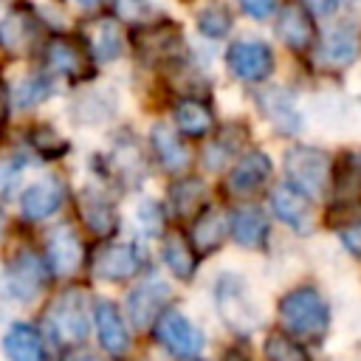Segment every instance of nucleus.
I'll return each mask as SVG.
<instances>
[{
    "mask_svg": "<svg viewBox=\"0 0 361 361\" xmlns=\"http://www.w3.org/2000/svg\"><path fill=\"white\" fill-rule=\"evenodd\" d=\"M276 313H279L282 327L290 336H296V338H316L330 324V305L310 285H302V288L288 290L279 299Z\"/></svg>",
    "mask_w": 361,
    "mask_h": 361,
    "instance_id": "obj_1",
    "label": "nucleus"
},
{
    "mask_svg": "<svg viewBox=\"0 0 361 361\" xmlns=\"http://www.w3.org/2000/svg\"><path fill=\"white\" fill-rule=\"evenodd\" d=\"M214 305L220 319L234 330V333H251L259 319L262 307L248 285V279L237 271H223L214 282Z\"/></svg>",
    "mask_w": 361,
    "mask_h": 361,
    "instance_id": "obj_2",
    "label": "nucleus"
},
{
    "mask_svg": "<svg viewBox=\"0 0 361 361\" xmlns=\"http://www.w3.org/2000/svg\"><path fill=\"white\" fill-rule=\"evenodd\" d=\"M285 175L288 183L302 195H319L330 180V155L324 149L296 144L285 152Z\"/></svg>",
    "mask_w": 361,
    "mask_h": 361,
    "instance_id": "obj_3",
    "label": "nucleus"
},
{
    "mask_svg": "<svg viewBox=\"0 0 361 361\" xmlns=\"http://www.w3.org/2000/svg\"><path fill=\"white\" fill-rule=\"evenodd\" d=\"M155 338L172 358H195L206 347L203 330L186 313H164L155 322Z\"/></svg>",
    "mask_w": 361,
    "mask_h": 361,
    "instance_id": "obj_4",
    "label": "nucleus"
},
{
    "mask_svg": "<svg viewBox=\"0 0 361 361\" xmlns=\"http://www.w3.org/2000/svg\"><path fill=\"white\" fill-rule=\"evenodd\" d=\"M48 324L54 330V336H59L62 341H82L90 330V302L85 296V290H65L48 313Z\"/></svg>",
    "mask_w": 361,
    "mask_h": 361,
    "instance_id": "obj_5",
    "label": "nucleus"
},
{
    "mask_svg": "<svg viewBox=\"0 0 361 361\" xmlns=\"http://www.w3.org/2000/svg\"><path fill=\"white\" fill-rule=\"evenodd\" d=\"M226 65L240 82H262L274 71V51L262 39H237L226 51Z\"/></svg>",
    "mask_w": 361,
    "mask_h": 361,
    "instance_id": "obj_6",
    "label": "nucleus"
},
{
    "mask_svg": "<svg viewBox=\"0 0 361 361\" xmlns=\"http://www.w3.org/2000/svg\"><path fill=\"white\" fill-rule=\"evenodd\" d=\"M42 285H45L42 262H39L34 254H28V251L17 254V257L11 259L6 276H3V290H6V296H8L11 302H17V305H31V302L39 296Z\"/></svg>",
    "mask_w": 361,
    "mask_h": 361,
    "instance_id": "obj_7",
    "label": "nucleus"
},
{
    "mask_svg": "<svg viewBox=\"0 0 361 361\" xmlns=\"http://www.w3.org/2000/svg\"><path fill=\"white\" fill-rule=\"evenodd\" d=\"M169 299H172V288H169L164 279L149 276V279L138 282V285L127 293V302H124L133 327L144 330V327H149L152 322H158V313L166 307Z\"/></svg>",
    "mask_w": 361,
    "mask_h": 361,
    "instance_id": "obj_8",
    "label": "nucleus"
},
{
    "mask_svg": "<svg viewBox=\"0 0 361 361\" xmlns=\"http://www.w3.org/2000/svg\"><path fill=\"white\" fill-rule=\"evenodd\" d=\"M141 268V254L130 243H110L96 251L93 257V274L104 282H124L135 276Z\"/></svg>",
    "mask_w": 361,
    "mask_h": 361,
    "instance_id": "obj_9",
    "label": "nucleus"
},
{
    "mask_svg": "<svg viewBox=\"0 0 361 361\" xmlns=\"http://www.w3.org/2000/svg\"><path fill=\"white\" fill-rule=\"evenodd\" d=\"M93 322H96V336L104 353L110 355H124L130 350V333L124 324L121 310L110 299H96L93 305Z\"/></svg>",
    "mask_w": 361,
    "mask_h": 361,
    "instance_id": "obj_10",
    "label": "nucleus"
},
{
    "mask_svg": "<svg viewBox=\"0 0 361 361\" xmlns=\"http://www.w3.org/2000/svg\"><path fill=\"white\" fill-rule=\"evenodd\" d=\"M62 200H65L62 183L56 178H39L20 192V214L25 220H45L59 212Z\"/></svg>",
    "mask_w": 361,
    "mask_h": 361,
    "instance_id": "obj_11",
    "label": "nucleus"
},
{
    "mask_svg": "<svg viewBox=\"0 0 361 361\" xmlns=\"http://www.w3.org/2000/svg\"><path fill=\"white\" fill-rule=\"evenodd\" d=\"M271 209L274 214L290 226L296 234H310L313 231V212L307 203V195H302L299 189H293L290 183H279L271 192Z\"/></svg>",
    "mask_w": 361,
    "mask_h": 361,
    "instance_id": "obj_12",
    "label": "nucleus"
},
{
    "mask_svg": "<svg viewBox=\"0 0 361 361\" xmlns=\"http://www.w3.org/2000/svg\"><path fill=\"white\" fill-rule=\"evenodd\" d=\"M45 257L54 274L68 276L82 262V243L71 226H54L45 237Z\"/></svg>",
    "mask_w": 361,
    "mask_h": 361,
    "instance_id": "obj_13",
    "label": "nucleus"
},
{
    "mask_svg": "<svg viewBox=\"0 0 361 361\" xmlns=\"http://www.w3.org/2000/svg\"><path fill=\"white\" fill-rule=\"evenodd\" d=\"M271 169H274L271 158L262 149H251L231 166V172L226 178V186H228L231 195H251L271 178Z\"/></svg>",
    "mask_w": 361,
    "mask_h": 361,
    "instance_id": "obj_14",
    "label": "nucleus"
},
{
    "mask_svg": "<svg viewBox=\"0 0 361 361\" xmlns=\"http://www.w3.org/2000/svg\"><path fill=\"white\" fill-rule=\"evenodd\" d=\"M276 34L279 39L293 51H307L316 42V25L305 6L288 3L276 17Z\"/></svg>",
    "mask_w": 361,
    "mask_h": 361,
    "instance_id": "obj_15",
    "label": "nucleus"
},
{
    "mask_svg": "<svg viewBox=\"0 0 361 361\" xmlns=\"http://www.w3.org/2000/svg\"><path fill=\"white\" fill-rule=\"evenodd\" d=\"M68 113H71L73 124H79V127H99V124H104V121L113 118V113H116V96L110 90H104V87L85 90V93H79L71 102Z\"/></svg>",
    "mask_w": 361,
    "mask_h": 361,
    "instance_id": "obj_16",
    "label": "nucleus"
},
{
    "mask_svg": "<svg viewBox=\"0 0 361 361\" xmlns=\"http://www.w3.org/2000/svg\"><path fill=\"white\" fill-rule=\"evenodd\" d=\"M37 42V23L25 8H11L0 20V48L11 56H23Z\"/></svg>",
    "mask_w": 361,
    "mask_h": 361,
    "instance_id": "obj_17",
    "label": "nucleus"
},
{
    "mask_svg": "<svg viewBox=\"0 0 361 361\" xmlns=\"http://www.w3.org/2000/svg\"><path fill=\"white\" fill-rule=\"evenodd\" d=\"M355 54H358V37L350 25L330 28L319 39V48H316V59L327 68H344L355 59Z\"/></svg>",
    "mask_w": 361,
    "mask_h": 361,
    "instance_id": "obj_18",
    "label": "nucleus"
},
{
    "mask_svg": "<svg viewBox=\"0 0 361 361\" xmlns=\"http://www.w3.org/2000/svg\"><path fill=\"white\" fill-rule=\"evenodd\" d=\"M6 361H42V341L37 330L25 322H11L0 338Z\"/></svg>",
    "mask_w": 361,
    "mask_h": 361,
    "instance_id": "obj_19",
    "label": "nucleus"
},
{
    "mask_svg": "<svg viewBox=\"0 0 361 361\" xmlns=\"http://www.w3.org/2000/svg\"><path fill=\"white\" fill-rule=\"evenodd\" d=\"M79 214H82L85 226L96 234H110L116 228V206L96 186H85L79 192Z\"/></svg>",
    "mask_w": 361,
    "mask_h": 361,
    "instance_id": "obj_20",
    "label": "nucleus"
},
{
    "mask_svg": "<svg viewBox=\"0 0 361 361\" xmlns=\"http://www.w3.org/2000/svg\"><path fill=\"white\" fill-rule=\"evenodd\" d=\"M228 231H231V223H228L226 212L217 209V206H206L197 214L195 226H192V243H195L197 251L209 254V251H217L223 245Z\"/></svg>",
    "mask_w": 361,
    "mask_h": 361,
    "instance_id": "obj_21",
    "label": "nucleus"
},
{
    "mask_svg": "<svg viewBox=\"0 0 361 361\" xmlns=\"http://www.w3.org/2000/svg\"><path fill=\"white\" fill-rule=\"evenodd\" d=\"M231 237L243 248H262L268 243V220L257 206H243L231 214Z\"/></svg>",
    "mask_w": 361,
    "mask_h": 361,
    "instance_id": "obj_22",
    "label": "nucleus"
},
{
    "mask_svg": "<svg viewBox=\"0 0 361 361\" xmlns=\"http://www.w3.org/2000/svg\"><path fill=\"white\" fill-rule=\"evenodd\" d=\"M180 45V28L172 23H161V25H149L144 31L135 34V48L147 56V59H161V56H172Z\"/></svg>",
    "mask_w": 361,
    "mask_h": 361,
    "instance_id": "obj_23",
    "label": "nucleus"
},
{
    "mask_svg": "<svg viewBox=\"0 0 361 361\" xmlns=\"http://www.w3.org/2000/svg\"><path fill=\"white\" fill-rule=\"evenodd\" d=\"M259 107H262L265 118H268L279 133L290 135V133L299 130V113H296V107H293V99H290L282 87H274V90L262 93V96H259Z\"/></svg>",
    "mask_w": 361,
    "mask_h": 361,
    "instance_id": "obj_24",
    "label": "nucleus"
},
{
    "mask_svg": "<svg viewBox=\"0 0 361 361\" xmlns=\"http://www.w3.org/2000/svg\"><path fill=\"white\" fill-rule=\"evenodd\" d=\"M172 118H175V127L178 133L189 135V138H200L212 130L214 124V116L209 110V104H203L200 99H180L172 110Z\"/></svg>",
    "mask_w": 361,
    "mask_h": 361,
    "instance_id": "obj_25",
    "label": "nucleus"
},
{
    "mask_svg": "<svg viewBox=\"0 0 361 361\" xmlns=\"http://www.w3.org/2000/svg\"><path fill=\"white\" fill-rule=\"evenodd\" d=\"M90 51L99 62H113L121 56L124 51V37H121V28L116 20L104 17V20H96L93 28H90Z\"/></svg>",
    "mask_w": 361,
    "mask_h": 361,
    "instance_id": "obj_26",
    "label": "nucleus"
},
{
    "mask_svg": "<svg viewBox=\"0 0 361 361\" xmlns=\"http://www.w3.org/2000/svg\"><path fill=\"white\" fill-rule=\"evenodd\" d=\"M45 62L54 73L62 76H79L85 71V54L79 51L76 42L65 39V37H54L45 48Z\"/></svg>",
    "mask_w": 361,
    "mask_h": 361,
    "instance_id": "obj_27",
    "label": "nucleus"
},
{
    "mask_svg": "<svg viewBox=\"0 0 361 361\" xmlns=\"http://www.w3.org/2000/svg\"><path fill=\"white\" fill-rule=\"evenodd\" d=\"M149 141H152V149H155L158 161H161L166 169L175 172V169H180V166H186L189 152H186V147L180 144V138L175 135L172 127H166V124H152Z\"/></svg>",
    "mask_w": 361,
    "mask_h": 361,
    "instance_id": "obj_28",
    "label": "nucleus"
},
{
    "mask_svg": "<svg viewBox=\"0 0 361 361\" xmlns=\"http://www.w3.org/2000/svg\"><path fill=\"white\" fill-rule=\"evenodd\" d=\"M161 254H164L166 268H169L175 276L189 279V276L195 274V251L189 248V243H186L178 231H169V234L164 237V248H161Z\"/></svg>",
    "mask_w": 361,
    "mask_h": 361,
    "instance_id": "obj_29",
    "label": "nucleus"
},
{
    "mask_svg": "<svg viewBox=\"0 0 361 361\" xmlns=\"http://www.w3.org/2000/svg\"><path fill=\"white\" fill-rule=\"evenodd\" d=\"M203 195H206L203 180H197V178H183V180H178V183L169 189L172 212H175L178 217H186V214L197 212V209L203 206Z\"/></svg>",
    "mask_w": 361,
    "mask_h": 361,
    "instance_id": "obj_30",
    "label": "nucleus"
},
{
    "mask_svg": "<svg viewBox=\"0 0 361 361\" xmlns=\"http://www.w3.org/2000/svg\"><path fill=\"white\" fill-rule=\"evenodd\" d=\"M51 79L48 76H42V73H28V76H23L17 85H14V104L17 107H23V110H28V107H37V104H42L48 96H51Z\"/></svg>",
    "mask_w": 361,
    "mask_h": 361,
    "instance_id": "obj_31",
    "label": "nucleus"
},
{
    "mask_svg": "<svg viewBox=\"0 0 361 361\" xmlns=\"http://www.w3.org/2000/svg\"><path fill=\"white\" fill-rule=\"evenodd\" d=\"M197 28H200L203 37H212V39L226 37L228 28H231V14H228V8H226L223 3H217V0L203 3L200 11H197Z\"/></svg>",
    "mask_w": 361,
    "mask_h": 361,
    "instance_id": "obj_32",
    "label": "nucleus"
},
{
    "mask_svg": "<svg viewBox=\"0 0 361 361\" xmlns=\"http://www.w3.org/2000/svg\"><path fill=\"white\" fill-rule=\"evenodd\" d=\"M265 358L268 361H310L305 347L285 333H271L265 338Z\"/></svg>",
    "mask_w": 361,
    "mask_h": 361,
    "instance_id": "obj_33",
    "label": "nucleus"
},
{
    "mask_svg": "<svg viewBox=\"0 0 361 361\" xmlns=\"http://www.w3.org/2000/svg\"><path fill=\"white\" fill-rule=\"evenodd\" d=\"M135 223L144 234H158L161 231V223H164V214H161V206L155 200H141L135 206Z\"/></svg>",
    "mask_w": 361,
    "mask_h": 361,
    "instance_id": "obj_34",
    "label": "nucleus"
},
{
    "mask_svg": "<svg viewBox=\"0 0 361 361\" xmlns=\"http://www.w3.org/2000/svg\"><path fill=\"white\" fill-rule=\"evenodd\" d=\"M34 147L42 152V155H56L65 149V141L59 138V133H54L51 127H37L34 130Z\"/></svg>",
    "mask_w": 361,
    "mask_h": 361,
    "instance_id": "obj_35",
    "label": "nucleus"
},
{
    "mask_svg": "<svg viewBox=\"0 0 361 361\" xmlns=\"http://www.w3.org/2000/svg\"><path fill=\"white\" fill-rule=\"evenodd\" d=\"M20 175H23V166L20 161L8 158V161H0V197H8L17 183H20Z\"/></svg>",
    "mask_w": 361,
    "mask_h": 361,
    "instance_id": "obj_36",
    "label": "nucleus"
},
{
    "mask_svg": "<svg viewBox=\"0 0 361 361\" xmlns=\"http://www.w3.org/2000/svg\"><path fill=\"white\" fill-rule=\"evenodd\" d=\"M338 240H341V245H344L350 254L361 257V220H347V223H341Z\"/></svg>",
    "mask_w": 361,
    "mask_h": 361,
    "instance_id": "obj_37",
    "label": "nucleus"
},
{
    "mask_svg": "<svg viewBox=\"0 0 361 361\" xmlns=\"http://www.w3.org/2000/svg\"><path fill=\"white\" fill-rule=\"evenodd\" d=\"M113 8L124 20H141L147 11V0H113Z\"/></svg>",
    "mask_w": 361,
    "mask_h": 361,
    "instance_id": "obj_38",
    "label": "nucleus"
},
{
    "mask_svg": "<svg viewBox=\"0 0 361 361\" xmlns=\"http://www.w3.org/2000/svg\"><path fill=\"white\" fill-rule=\"evenodd\" d=\"M237 3L254 20H268L274 14V0H237Z\"/></svg>",
    "mask_w": 361,
    "mask_h": 361,
    "instance_id": "obj_39",
    "label": "nucleus"
},
{
    "mask_svg": "<svg viewBox=\"0 0 361 361\" xmlns=\"http://www.w3.org/2000/svg\"><path fill=\"white\" fill-rule=\"evenodd\" d=\"M336 3L338 0H305V6H307L310 14H330L336 8Z\"/></svg>",
    "mask_w": 361,
    "mask_h": 361,
    "instance_id": "obj_40",
    "label": "nucleus"
},
{
    "mask_svg": "<svg viewBox=\"0 0 361 361\" xmlns=\"http://www.w3.org/2000/svg\"><path fill=\"white\" fill-rule=\"evenodd\" d=\"M65 361H102V358L93 355V353H87V350H76V353L65 355Z\"/></svg>",
    "mask_w": 361,
    "mask_h": 361,
    "instance_id": "obj_41",
    "label": "nucleus"
},
{
    "mask_svg": "<svg viewBox=\"0 0 361 361\" xmlns=\"http://www.w3.org/2000/svg\"><path fill=\"white\" fill-rule=\"evenodd\" d=\"M73 3H76V6H82V8H96L102 0H73Z\"/></svg>",
    "mask_w": 361,
    "mask_h": 361,
    "instance_id": "obj_42",
    "label": "nucleus"
},
{
    "mask_svg": "<svg viewBox=\"0 0 361 361\" xmlns=\"http://www.w3.org/2000/svg\"><path fill=\"white\" fill-rule=\"evenodd\" d=\"M0 234H3V214H0Z\"/></svg>",
    "mask_w": 361,
    "mask_h": 361,
    "instance_id": "obj_43",
    "label": "nucleus"
},
{
    "mask_svg": "<svg viewBox=\"0 0 361 361\" xmlns=\"http://www.w3.org/2000/svg\"><path fill=\"white\" fill-rule=\"evenodd\" d=\"M0 118H3V104H0Z\"/></svg>",
    "mask_w": 361,
    "mask_h": 361,
    "instance_id": "obj_44",
    "label": "nucleus"
}]
</instances>
